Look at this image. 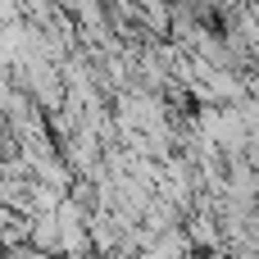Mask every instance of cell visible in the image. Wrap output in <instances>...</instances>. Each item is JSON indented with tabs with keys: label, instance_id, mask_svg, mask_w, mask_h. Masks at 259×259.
Masks as SVG:
<instances>
[{
	"label": "cell",
	"instance_id": "cell-1",
	"mask_svg": "<svg viewBox=\"0 0 259 259\" xmlns=\"http://www.w3.org/2000/svg\"><path fill=\"white\" fill-rule=\"evenodd\" d=\"M32 246H36L41 255L59 259V219H55V214H36V219H32Z\"/></svg>",
	"mask_w": 259,
	"mask_h": 259
},
{
	"label": "cell",
	"instance_id": "cell-2",
	"mask_svg": "<svg viewBox=\"0 0 259 259\" xmlns=\"http://www.w3.org/2000/svg\"><path fill=\"white\" fill-rule=\"evenodd\" d=\"M5 259H55V255H41L36 246H23V250H9Z\"/></svg>",
	"mask_w": 259,
	"mask_h": 259
}]
</instances>
